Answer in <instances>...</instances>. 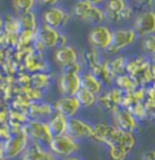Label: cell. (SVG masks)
<instances>
[{
	"instance_id": "6da1fadb",
	"label": "cell",
	"mask_w": 155,
	"mask_h": 160,
	"mask_svg": "<svg viewBox=\"0 0 155 160\" xmlns=\"http://www.w3.org/2000/svg\"><path fill=\"white\" fill-rule=\"evenodd\" d=\"M91 138L108 146L109 148H122L128 153L135 148L137 143L133 132L121 131L107 122H98L93 126Z\"/></svg>"
},
{
	"instance_id": "7a4b0ae2",
	"label": "cell",
	"mask_w": 155,
	"mask_h": 160,
	"mask_svg": "<svg viewBox=\"0 0 155 160\" xmlns=\"http://www.w3.org/2000/svg\"><path fill=\"white\" fill-rule=\"evenodd\" d=\"M73 12H74V16L80 21L87 22V23H93L96 26L102 24L107 20L103 9L98 8L97 5L84 1V0H79L74 5Z\"/></svg>"
},
{
	"instance_id": "3957f363",
	"label": "cell",
	"mask_w": 155,
	"mask_h": 160,
	"mask_svg": "<svg viewBox=\"0 0 155 160\" xmlns=\"http://www.w3.org/2000/svg\"><path fill=\"white\" fill-rule=\"evenodd\" d=\"M29 146V138L22 129L11 135L6 142L2 144V154L8 159H15L23 154V152Z\"/></svg>"
},
{
	"instance_id": "277c9868",
	"label": "cell",
	"mask_w": 155,
	"mask_h": 160,
	"mask_svg": "<svg viewBox=\"0 0 155 160\" xmlns=\"http://www.w3.org/2000/svg\"><path fill=\"white\" fill-rule=\"evenodd\" d=\"M48 147L51 149V153L55 154L56 157H72L74 153H77L80 149V146L78 141L69 137L68 135H61L52 137Z\"/></svg>"
},
{
	"instance_id": "5b68a950",
	"label": "cell",
	"mask_w": 155,
	"mask_h": 160,
	"mask_svg": "<svg viewBox=\"0 0 155 160\" xmlns=\"http://www.w3.org/2000/svg\"><path fill=\"white\" fill-rule=\"evenodd\" d=\"M22 130L28 136V138L34 141V143H38L41 146H48L50 141L52 138L48 128V122H42L40 120H33L26 124Z\"/></svg>"
},
{
	"instance_id": "8992f818",
	"label": "cell",
	"mask_w": 155,
	"mask_h": 160,
	"mask_svg": "<svg viewBox=\"0 0 155 160\" xmlns=\"http://www.w3.org/2000/svg\"><path fill=\"white\" fill-rule=\"evenodd\" d=\"M137 39V34L133 29H118L112 33V40L108 46V52L116 53L131 46Z\"/></svg>"
},
{
	"instance_id": "52a82bcc",
	"label": "cell",
	"mask_w": 155,
	"mask_h": 160,
	"mask_svg": "<svg viewBox=\"0 0 155 160\" xmlns=\"http://www.w3.org/2000/svg\"><path fill=\"white\" fill-rule=\"evenodd\" d=\"M93 132V126L85 120L79 118H70L68 119L67 133L69 137L74 138L75 141L84 140V138H91Z\"/></svg>"
},
{
	"instance_id": "ba28073f",
	"label": "cell",
	"mask_w": 155,
	"mask_h": 160,
	"mask_svg": "<svg viewBox=\"0 0 155 160\" xmlns=\"http://www.w3.org/2000/svg\"><path fill=\"white\" fill-rule=\"evenodd\" d=\"M112 30L109 29V27L103 26V24H98L95 28L90 30L88 33V42L93 49H101L104 50L108 49L110 40H112Z\"/></svg>"
},
{
	"instance_id": "9c48e42d",
	"label": "cell",
	"mask_w": 155,
	"mask_h": 160,
	"mask_svg": "<svg viewBox=\"0 0 155 160\" xmlns=\"http://www.w3.org/2000/svg\"><path fill=\"white\" fill-rule=\"evenodd\" d=\"M135 28L137 35L148 37L153 35L155 32V15L152 10H145L141 12L135 20Z\"/></svg>"
},
{
	"instance_id": "30bf717a",
	"label": "cell",
	"mask_w": 155,
	"mask_h": 160,
	"mask_svg": "<svg viewBox=\"0 0 155 160\" xmlns=\"http://www.w3.org/2000/svg\"><path fill=\"white\" fill-rule=\"evenodd\" d=\"M69 18H70V15L67 11L61 8H55V6L46 10L42 15L44 24L56 30H58V28L64 27L69 22Z\"/></svg>"
},
{
	"instance_id": "8fae6325",
	"label": "cell",
	"mask_w": 155,
	"mask_h": 160,
	"mask_svg": "<svg viewBox=\"0 0 155 160\" xmlns=\"http://www.w3.org/2000/svg\"><path fill=\"white\" fill-rule=\"evenodd\" d=\"M113 119H114V125L116 129L121 131H126V132H133V131L138 128V120L131 114L130 110L120 109L116 108L113 112Z\"/></svg>"
},
{
	"instance_id": "7c38bea8",
	"label": "cell",
	"mask_w": 155,
	"mask_h": 160,
	"mask_svg": "<svg viewBox=\"0 0 155 160\" xmlns=\"http://www.w3.org/2000/svg\"><path fill=\"white\" fill-rule=\"evenodd\" d=\"M58 89L63 96H75L80 89V74L62 73L58 80Z\"/></svg>"
},
{
	"instance_id": "4fadbf2b",
	"label": "cell",
	"mask_w": 155,
	"mask_h": 160,
	"mask_svg": "<svg viewBox=\"0 0 155 160\" xmlns=\"http://www.w3.org/2000/svg\"><path fill=\"white\" fill-rule=\"evenodd\" d=\"M80 108L81 107L75 98V96H63L53 103V109L56 110V113L62 114L67 119L74 118Z\"/></svg>"
},
{
	"instance_id": "5bb4252c",
	"label": "cell",
	"mask_w": 155,
	"mask_h": 160,
	"mask_svg": "<svg viewBox=\"0 0 155 160\" xmlns=\"http://www.w3.org/2000/svg\"><path fill=\"white\" fill-rule=\"evenodd\" d=\"M59 32L53 28H50L48 26H41L40 28L35 32V40L39 46H41V49H53L57 48V41Z\"/></svg>"
},
{
	"instance_id": "9a60e30c",
	"label": "cell",
	"mask_w": 155,
	"mask_h": 160,
	"mask_svg": "<svg viewBox=\"0 0 155 160\" xmlns=\"http://www.w3.org/2000/svg\"><path fill=\"white\" fill-rule=\"evenodd\" d=\"M22 160H58L55 154L44 149L38 143H32L22 154Z\"/></svg>"
},
{
	"instance_id": "2e32d148",
	"label": "cell",
	"mask_w": 155,
	"mask_h": 160,
	"mask_svg": "<svg viewBox=\"0 0 155 160\" xmlns=\"http://www.w3.org/2000/svg\"><path fill=\"white\" fill-rule=\"evenodd\" d=\"M122 96H124L122 91H120L119 89H112L99 98H97V101H99L102 108L109 112H114L116 108H119Z\"/></svg>"
},
{
	"instance_id": "e0dca14e",
	"label": "cell",
	"mask_w": 155,
	"mask_h": 160,
	"mask_svg": "<svg viewBox=\"0 0 155 160\" xmlns=\"http://www.w3.org/2000/svg\"><path fill=\"white\" fill-rule=\"evenodd\" d=\"M55 60L58 64H61L62 67H66L69 66L74 62L78 61V52L72 46H63V48H59L56 52H55Z\"/></svg>"
},
{
	"instance_id": "ac0fdd59",
	"label": "cell",
	"mask_w": 155,
	"mask_h": 160,
	"mask_svg": "<svg viewBox=\"0 0 155 160\" xmlns=\"http://www.w3.org/2000/svg\"><path fill=\"white\" fill-rule=\"evenodd\" d=\"M80 86H81V89L88 91L96 96H98L103 90V84L97 79L91 72L85 73L84 75H80Z\"/></svg>"
},
{
	"instance_id": "d6986e66",
	"label": "cell",
	"mask_w": 155,
	"mask_h": 160,
	"mask_svg": "<svg viewBox=\"0 0 155 160\" xmlns=\"http://www.w3.org/2000/svg\"><path fill=\"white\" fill-rule=\"evenodd\" d=\"M67 125L68 119L66 117H63L62 114H59V113H56L48 122V131H50L52 137L66 135L67 133Z\"/></svg>"
},
{
	"instance_id": "ffe728a7",
	"label": "cell",
	"mask_w": 155,
	"mask_h": 160,
	"mask_svg": "<svg viewBox=\"0 0 155 160\" xmlns=\"http://www.w3.org/2000/svg\"><path fill=\"white\" fill-rule=\"evenodd\" d=\"M127 2L125 0H107L106 2V18L113 21H120L121 12L126 8Z\"/></svg>"
},
{
	"instance_id": "44dd1931",
	"label": "cell",
	"mask_w": 155,
	"mask_h": 160,
	"mask_svg": "<svg viewBox=\"0 0 155 160\" xmlns=\"http://www.w3.org/2000/svg\"><path fill=\"white\" fill-rule=\"evenodd\" d=\"M91 73H92L102 84H108V85H110V84L114 81V79H115V77L112 74V72H110L109 67H108V62L99 63L97 67H95V68L92 69Z\"/></svg>"
},
{
	"instance_id": "7402d4cb",
	"label": "cell",
	"mask_w": 155,
	"mask_h": 160,
	"mask_svg": "<svg viewBox=\"0 0 155 160\" xmlns=\"http://www.w3.org/2000/svg\"><path fill=\"white\" fill-rule=\"evenodd\" d=\"M17 20H18L21 30L37 32V29H38V20H37V16H35V13L33 11L19 15V17Z\"/></svg>"
},
{
	"instance_id": "603a6c76",
	"label": "cell",
	"mask_w": 155,
	"mask_h": 160,
	"mask_svg": "<svg viewBox=\"0 0 155 160\" xmlns=\"http://www.w3.org/2000/svg\"><path fill=\"white\" fill-rule=\"evenodd\" d=\"M115 81L116 86L120 91H124V92H132L137 89L138 84L136 81L135 78L130 77L128 74H121V75H118L115 77Z\"/></svg>"
},
{
	"instance_id": "cb8c5ba5",
	"label": "cell",
	"mask_w": 155,
	"mask_h": 160,
	"mask_svg": "<svg viewBox=\"0 0 155 160\" xmlns=\"http://www.w3.org/2000/svg\"><path fill=\"white\" fill-rule=\"evenodd\" d=\"M75 98L78 100L80 107H85V108H90L92 106H95L97 103V97L96 95L88 92V91L84 90V89H80L75 95Z\"/></svg>"
},
{
	"instance_id": "d4e9b609",
	"label": "cell",
	"mask_w": 155,
	"mask_h": 160,
	"mask_svg": "<svg viewBox=\"0 0 155 160\" xmlns=\"http://www.w3.org/2000/svg\"><path fill=\"white\" fill-rule=\"evenodd\" d=\"M126 61L125 57L120 56V57H116L114 60H112L110 62H108V67L112 72V74L116 77V75H121V74H125L126 70Z\"/></svg>"
},
{
	"instance_id": "484cf974",
	"label": "cell",
	"mask_w": 155,
	"mask_h": 160,
	"mask_svg": "<svg viewBox=\"0 0 155 160\" xmlns=\"http://www.w3.org/2000/svg\"><path fill=\"white\" fill-rule=\"evenodd\" d=\"M37 0H12V8L18 15L30 12L33 10Z\"/></svg>"
},
{
	"instance_id": "4316f807",
	"label": "cell",
	"mask_w": 155,
	"mask_h": 160,
	"mask_svg": "<svg viewBox=\"0 0 155 160\" xmlns=\"http://www.w3.org/2000/svg\"><path fill=\"white\" fill-rule=\"evenodd\" d=\"M2 26H4L5 32H6L8 35H16V37H18L21 28H19V23L17 18H15L12 16H8L6 21L2 22Z\"/></svg>"
},
{
	"instance_id": "83f0119b",
	"label": "cell",
	"mask_w": 155,
	"mask_h": 160,
	"mask_svg": "<svg viewBox=\"0 0 155 160\" xmlns=\"http://www.w3.org/2000/svg\"><path fill=\"white\" fill-rule=\"evenodd\" d=\"M82 58H84L85 63L91 69H93L95 67H97L99 64V53H98V50L93 49V48H91L90 50L85 51Z\"/></svg>"
},
{
	"instance_id": "f1b7e54d",
	"label": "cell",
	"mask_w": 155,
	"mask_h": 160,
	"mask_svg": "<svg viewBox=\"0 0 155 160\" xmlns=\"http://www.w3.org/2000/svg\"><path fill=\"white\" fill-rule=\"evenodd\" d=\"M52 113V107L50 104H34L30 108V114L33 118L48 117Z\"/></svg>"
},
{
	"instance_id": "f546056e",
	"label": "cell",
	"mask_w": 155,
	"mask_h": 160,
	"mask_svg": "<svg viewBox=\"0 0 155 160\" xmlns=\"http://www.w3.org/2000/svg\"><path fill=\"white\" fill-rule=\"evenodd\" d=\"M32 82H33V85H34L37 89L46 88L48 84H50V75H46V74H44V73L34 74L33 78H32Z\"/></svg>"
},
{
	"instance_id": "4dcf8cb0",
	"label": "cell",
	"mask_w": 155,
	"mask_h": 160,
	"mask_svg": "<svg viewBox=\"0 0 155 160\" xmlns=\"http://www.w3.org/2000/svg\"><path fill=\"white\" fill-rule=\"evenodd\" d=\"M33 40H35V32L29 30H21L18 34V44L22 46L29 45Z\"/></svg>"
},
{
	"instance_id": "1f68e13d",
	"label": "cell",
	"mask_w": 155,
	"mask_h": 160,
	"mask_svg": "<svg viewBox=\"0 0 155 160\" xmlns=\"http://www.w3.org/2000/svg\"><path fill=\"white\" fill-rule=\"evenodd\" d=\"M130 153L122 148H109V157L112 160H125Z\"/></svg>"
},
{
	"instance_id": "d6a6232c",
	"label": "cell",
	"mask_w": 155,
	"mask_h": 160,
	"mask_svg": "<svg viewBox=\"0 0 155 160\" xmlns=\"http://www.w3.org/2000/svg\"><path fill=\"white\" fill-rule=\"evenodd\" d=\"M142 48L143 50L147 51L148 53L153 55L155 52V38L154 35H148L145 37L143 41H142Z\"/></svg>"
},
{
	"instance_id": "836d02e7",
	"label": "cell",
	"mask_w": 155,
	"mask_h": 160,
	"mask_svg": "<svg viewBox=\"0 0 155 160\" xmlns=\"http://www.w3.org/2000/svg\"><path fill=\"white\" fill-rule=\"evenodd\" d=\"M28 68L30 67L32 70H38L41 68V63H42V58L40 56H34V55H30L28 56Z\"/></svg>"
},
{
	"instance_id": "e575fe53",
	"label": "cell",
	"mask_w": 155,
	"mask_h": 160,
	"mask_svg": "<svg viewBox=\"0 0 155 160\" xmlns=\"http://www.w3.org/2000/svg\"><path fill=\"white\" fill-rule=\"evenodd\" d=\"M82 69V64L80 62H74L69 66H66L63 67V73H77V74H80V72Z\"/></svg>"
},
{
	"instance_id": "d590c367",
	"label": "cell",
	"mask_w": 155,
	"mask_h": 160,
	"mask_svg": "<svg viewBox=\"0 0 155 160\" xmlns=\"http://www.w3.org/2000/svg\"><path fill=\"white\" fill-rule=\"evenodd\" d=\"M68 45V37L64 34H61L58 35V41H57V48H63V46H67Z\"/></svg>"
},
{
	"instance_id": "8d00e7d4",
	"label": "cell",
	"mask_w": 155,
	"mask_h": 160,
	"mask_svg": "<svg viewBox=\"0 0 155 160\" xmlns=\"http://www.w3.org/2000/svg\"><path fill=\"white\" fill-rule=\"evenodd\" d=\"M142 160H155V152L154 150H148L143 153Z\"/></svg>"
},
{
	"instance_id": "74e56055",
	"label": "cell",
	"mask_w": 155,
	"mask_h": 160,
	"mask_svg": "<svg viewBox=\"0 0 155 160\" xmlns=\"http://www.w3.org/2000/svg\"><path fill=\"white\" fill-rule=\"evenodd\" d=\"M42 5H46V6H53V5H56L59 0H39Z\"/></svg>"
},
{
	"instance_id": "f35d334b",
	"label": "cell",
	"mask_w": 155,
	"mask_h": 160,
	"mask_svg": "<svg viewBox=\"0 0 155 160\" xmlns=\"http://www.w3.org/2000/svg\"><path fill=\"white\" fill-rule=\"evenodd\" d=\"M136 1L141 5H143V6H152L154 0H136Z\"/></svg>"
},
{
	"instance_id": "ab89813d",
	"label": "cell",
	"mask_w": 155,
	"mask_h": 160,
	"mask_svg": "<svg viewBox=\"0 0 155 160\" xmlns=\"http://www.w3.org/2000/svg\"><path fill=\"white\" fill-rule=\"evenodd\" d=\"M84 1H87V2H90V4H93V5H99V4H102L104 0H84Z\"/></svg>"
},
{
	"instance_id": "60d3db41",
	"label": "cell",
	"mask_w": 155,
	"mask_h": 160,
	"mask_svg": "<svg viewBox=\"0 0 155 160\" xmlns=\"http://www.w3.org/2000/svg\"><path fill=\"white\" fill-rule=\"evenodd\" d=\"M63 160H80V159L77 158V157H73V155H72V157H67V158H64Z\"/></svg>"
},
{
	"instance_id": "b9f144b4",
	"label": "cell",
	"mask_w": 155,
	"mask_h": 160,
	"mask_svg": "<svg viewBox=\"0 0 155 160\" xmlns=\"http://www.w3.org/2000/svg\"><path fill=\"white\" fill-rule=\"evenodd\" d=\"M0 160H6V158H4V157H0Z\"/></svg>"
}]
</instances>
